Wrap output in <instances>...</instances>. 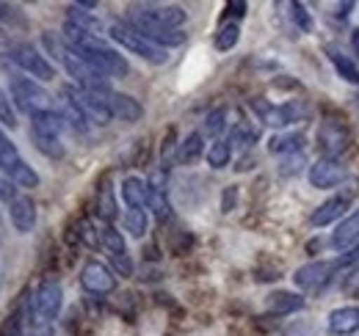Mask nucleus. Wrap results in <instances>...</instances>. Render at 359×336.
<instances>
[{
	"mask_svg": "<svg viewBox=\"0 0 359 336\" xmlns=\"http://www.w3.org/2000/svg\"><path fill=\"white\" fill-rule=\"evenodd\" d=\"M42 42H45L47 52L67 69V75L75 80V85H81L83 91H89L94 97H100V99H111V83H108V78L105 75H100L94 66H91L89 61L81 55V52H75L69 44L64 42L61 36H55V34H42Z\"/></svg>",
	"mask_w": 359,
	"mask_h": 336,
	"instance_id": "1",
	"label": "nucleus"
},
{
	"mask_svg": "<svg viewBox=\"0 0 359 336\" xmlns=\"http://www.w3.org/2000/svg\"><path fill=\"white\" fill-rule=\"evenodd\" d=\"M188 14L180 6H161V3H135L128 11V25L144 34L149 42L163 31H180Z\"/></svg>",
	"mask_w": 359,
	"mask_h": 336,
	"instance_id": "2",
	"label": "nucleus"
},
{
	"mask_svg": "<svg viewBox=\"0 0 359 336\" xmlns=\"http://www.w3.org/2000/svg\"><path fill=\"white\" fill-rule=\"evenodd\" d=\"M8 91H11L14 105H17L22 113H28L31 119L39 116V113H47V111H55V108H53V97H50L34 78H25V75L11 72V75H8Z\"/></svg>",
	"mask_w": 359,
	"mask_h": 336,
	"instance_id": "3",
	"label": "nucleus"
},
{
	"mask_svg": "<svg viewBox=\"0 0 359 336\" xmlns=\"http://www.w3.org/2000/svg\"><path fill=\"white\" fill-rule=\"evenodd\" d=\"M108 34H111L114 42L122 44L128 52H133V55H138V58H144L147 64L161 66V64L169 61V50H163V47H158L155 42H149L144 34H138L133 25H128V22H114Z\"/></svg>",
	"mask_w": 359,
	"mask_h": 336,
	"instance_id": "4",
	"label": "nucleus"
},
{
	"mask_svg": "<svg viewBox=\"0 0 359 336\" xmlns=\"http://www.w3.org/2000/svg\"><path fill=\"white\" fill-rule=\"evenodd\" d=\"M61 99L72 102V105L89 119V125L105 127L111 119H114V113H111V108H108L105 99H100V97H94V94H89V91H83L81 85H75V83H67L64 88H61Z\"/></svg>",
	"mask_w": 359,
	"mask_h": 336,
	"instance_id": "5",
	"label": "nucleus"
},
{
	"mask_svg": "<svg viewBox=\"0 0 359 336\" xmlns=\"http://www.w3.org/2000/svg\"><path fill=\"white\" fill-rule=\"evenodd\" d=\"M8 61L22 69L28 78H36V80H53L55 78V66L47 61L45 55L28 42H17L8 50Z\"/></svg>",
	"mask_w": 359,
	"mask_h": 336,
	"instance_id": "6",
	"label": "nucleus"
},
{
	"mask_svg": "<svg viewBox=\"0 0 359 336\" xmlns=\"http://www.w3.org/2000/svg\"><path fill=\"white\" fill-rule=\"evenodd\" d=\"M252 108L260 113V119L269 127H287L304 119V105L302 102H285V105H269L266 99H252Z\"/></svg>",
	"mask_w": 359,
	"mask_h": 336,
	"instance_id": "7",
	"label": "nucleus"
},
{
	"mask_svg": "<svg viewBox=\"0 0 359 336\" xmlns=\"http://www.w3.org/2000/svg\"><path fill=\"white\" fill-rule=\"evenodd\" d=\"M81 287L89 295H97V298L111 295L116 290V273L108 265L91 259V262L83 265V270H81Z\"/></svg>",
	"mask_w": 359,
	"mask_h": 336,
	"instance_id": "8",
	"label": "nucleus"
},
{
	"mask_svg": "<svg viewBox=\"0 0 359 336\" xmlns=\"http://www.w3.org/2000/svg\"><path fill=\"white\" fill-rule=\"evenodd\" d=\"M31 303L36 306V312H39L45 320H55L58 312H61V306H64V290H61V284H58L55 279H45V281L34 290Z\"/></svg>",
	"mask_w": 359,
	"mask_h": 336,
	"instance_id": "9",
	"label": "nucleus"
},
{
	"mask_svg": "<svg viewBox=\"0 0 359 336\" xmlns=\"http://www.w3.org/2000/svg\"><path fill=\"white\" fill-rule=\"evenodd\" d=\"M348 176V168L340 163V158H318L310 166V185L313 188H334Z\"/></svg>",
	"mask_w": 359,
	"mask_h": 336,
	"instance_id": "10",
	"label": "nucleus"
},
{
	"mask_svg": "<svg viewBox=\"0 0 359 336\" xmlns=\"http://www.w3.org/2000/svg\"><path fill=\"white\" fill-rule=\"evenodd\" d=\"M149 204L147 210H152V215L158 220H169L172 218V204H169V196H166V182H163V171H155L149 179Z\"/></svg>",
	"mask_w": 359,
	"mask_h": 336,
	"instance_id": "11",
	"label": "nucleus"
},
{
	"mask_svg": "<svg viewBox=\"0 0 359 336\" xmlns=\"http://www.w3.org/2000/svg\"><path fill=\"white\" fill-rule=\"evenodd\" d=\"M351 199H354V193H340V196L326 199V202L310 215V223H313V226H329V223H334L337 218H343L346 210L351 207Z\"/></svg>",
	"mask_w": 359,
	"mask_h": 336,
	"instance_id": "12",
	"label": "nucleus"
},
{
	"mask_svg": "<svg viewBox=\"0 0 359 336\" xmlns=\"http://www.w3.org/2000/svg\"><path fill=\"white\" fill-rule=\"evenodd\" d=\"M8 218H11V226L20 234H28L36 226V204H34V199L31 196H17L8 204Z\"/></svg>",
	"mask_w": 359,
	"mask_h": 336,
	"instance_id": "13",
	"label": "nucleus"
},
{
	"mask_svg": "<svg viewBox=\"0 0 359 336\" xmlns=\"http://www.w3.org/2000/svg\"><path fill=\"white\" fill-rule=\"evenodd\" d=\"M318 141H320L323 155L337 158L348 146V130L343 125H337V122H323L320 130H318Z\"/></svg>",
	"mask_w": 359,
	"mask_h": 336,
	"instance_id": "14",
	"label": "nucleus"
},
{
	"mask_svg": "<svg viewBox=\"0 0 359 336\" xmlns=\"http://www.w3.org/2000/svg\"><path fill=\"white\" fill-rule=\"evenodd\" d=\"M332 246L343 253L359 248V210H354L351 215L343 218V223H340L337 232L332 234Z\"/></svg>",
	"mask_w": 359,
	"mask_h": 336,
	"instance_id": "15",
	"label": "nucleus"
},
{
	"mask_svg": "<svg viewBox=\"0 0 359 336\" xmlns=\"http://www.w3.org/2000/svg\"><path fill=\"white\" fill-rule=\"evenodd\" d=\"M20 334L22 336H55L53 323L45 320V317L36 312V306L31 303V298H28L22 314H20Z\"/></svg>",
	"mask_w": 359,
	"mask_h": 336,
	"instance_id": "16",
	"label": "nucleus"
},
{
	"mask_svg": "<svg viewBox=\"0 0 359 336\" xmlns=\"http://www.w3.org/2000/svg\"><path fill=\"white\" fill-rule=\"evenodd\" d=\"M304 309V298L296 293H287V290H279V293H271L266 298V312L271 317H287L293 312Z\"/></svg>",
	"mask_w": 359,
	"mask_h": 336,
	"instance_id": "17",
	"label": "nucleus"
},
{
	"mask_svg": "<svg viewBox=\"0 0 359 336\" xmlns=\"http://www.w3.org/2000/svg\"><path fill=\"white\" fill-rule=\"evenodd\" d=\"M108 108H111V113H114L116 119H122V122H128V125H133V122H138V119L144 116L141 102H138L135 97H130V94H119V91L111 94Z\"/></svg>",
	"mask_w": 359,
	"mask_h": 336,
	"instance_id": "18",
	"label": "nucleus"
},
{
	"mask_svg": "<svg viewBox=\"0 0 359 336\" xmlns=\"http://www.w3.org/2000/svg\"><path fill=\"white\" fill-rule=\"evenodd\" d=\"M329 334L348 336L359 328V306H340L329 314Z\"/></svg>",
	"mask_w": 359,
	"mask_h": 336,
	"instance_id": "19",
	"label": "nucleus"
},
{
	"mask_svg": "<svg viewBox=\"0 0 359 336\" xmlns=\"http://www.w3.org/2000/svg\"><path fill=\"white\" fill-rule=\"evenodd\" d=\"M122 199L130 210H147L149 204V185L141 176H128L122 182Z\"/></svg>",
	"mask_w": 359,
	"mask_h": 336,
	"instance_id": "20",
	"label": "nucleus"
},
{
	"mask_svg": "<svg viewBox=\"0 0 359 336\" xmlns=\"http://www.w3.org/2000/svg\"><path fill=\"white\" fill-rule=\"evenodd\" d=\"M67 22H72L75 28H81L83 34H89V36H100L102 39V22L94 17V14H89L83 6H69L67 8Z\"/></svg>",
	"mask_w": 359,
	"mask_h": 336,
	"instance_id": "21",
	"label": "nucleus"
},
{
	"mask_svg": "<svg viewBox=\"0 0 359 336\" xmlns=\"http://www.w3.org/2000/svg\"><path fill=\"white\" fill-rule=\"evenodd\" d=\"M202 152H205V138H202V132H191L188 138H182V144H177V160L180 166H191V163H196L199 158H202Z\"/></svg>",
	"mask_w": 359,
	"mask_h": 336,
	"instance_id": "22",
	"label": "nucleus"
},
{
	"mask_svg": "<svg viewBox=\"0 0 359 336\" xmlns=\"http://www.w3.org/2000/svg\"><path fill=\"white\" fill-rule=\"evenodd\" d=\"M116 199H114V188H111V182L105 179L102 185H100V190H97V218L102 220V223H114L116 220Z\"/></svg>",
	"mask_w": 359,
	"mask_h": 336,
	"instance_id": "23",
	"label": "nucleus"
},
{
	"mask_svg": "<svg viewBox=\"0 0 359 336\" xmlns=\"http://www.w3.org/2000/svg\"><path fill=\"white\" fill-rule=\"evenodd\" d=\"M100 234V246L108 251V256H116V253H128V246H125V234L114 226V223H100L97 229Z\"/></svg>",
	"mask_w": 359,
	"mask_h": 336,
	"instance_id": "24",
	"label": "nucleus"
},
{
	"mask_svg": "<svg viewBox=\"0 0 359 336\" xmlns=\"http://www.w3.org/2000/svg\"><path fill=\"white\" fill-rule=\"evenodd\" d=\"M25 160H22V155H20V149L14 146V141L0 130V171H6V174H14L17 168L22 166Z\"/></svg>",
	"mask_w": 359,
	"mask_h": 336,
	"instance_id": "25",
	"label": "nucleus"
},
{
	"mask_svg": "<svg viewBox=\"0 0 359 336\" xmlns=\"http://www.w3.org/2000/svg\"><path fill=\"white\" fill-rule=\"evenodd\" d=\"M302 144H304V138H302L299 132L273 135V138L269 141V152L271 155H282V158H287V155H299V152H302Z\"/></svg>",
	"mask_w": 359,
	"mask_h": 336,
	"instance_id": "26",
	"label": "nucleus"
},
{
	"mask_svg": "<svg viewBox=\"0 0 359 336\" xmlns=\"http://www.w3.org/2000/svg\"><path fill=\"white\" fill-rule=\"evenodd\" d=\"M31 141H34V146L50 158V160H61L64 158V144H61V138H55V135H42V132H31Z\"/></svg>",
	"mask_w": 359,
	"mask_h": 336,
	"instance_id": "27",
	"label": "nucleus"
},
{
	"mask_svg": "<svg viewBox=\"0 0 359 336\" xmlns=\"http://www.w3.org/2000/svg\"><path fill=\"white\" fill-rule=\"evenodd\" d=\"M229 158H232V146H229V141L216 138V141L208 146V163H210V168H226L229 166Z\"/></svg>",
	"mask_w": 359,
	"mask_h": 336,
	"instance_id": "28",
	"label": "nucleus"
},
{
	"mask_svg": "<svg viewBox=\"0 0 359 336\" xmlns=\"http://www.w3.org/2000/svg\"><path fill=\"white\" fill-rule=\"evenodd\" d=\"M238 39H241V25H238V22H224V25L219 28L213 44H216L219 52H229V50L238 44Z\"/></svg>",
	"mask_w": 359,
	"mask_h": 336,
	"instance_id": "29",
	"label": "nucleus"
},
{
	"mask_svg": "<svg viewBox=\"0 0 359 336\" xmlns=\"http://www.w3.org/2000/svg\"><path fill=\"white\" fill-rule=\"evenodd\" d=\"M329 58H332V64L337 66V72H340V78H343V80L359 85V72H357V66H354V61H351V58L340 55L337 50H329Z\"/></svg>",
	"mask_w": 359,
	"mask_h": 336,
	"instance_id": "30",
	"label": "nucleus"
},
{
	"mask_svg": "<svg viewBox=\"0 0 359 336\" xmlns=\"http://www.w3.org/2000/svg\"><path fill=\"white\" fill-rule=\"evenodd\" d=\"M149 229V218L147 210H128L125 212V232H130L133 237H144Z\"/></svg>",
	"mask_w": 359,
	"mask_h": 336,
	"instance_id": "31",
	"label": "nucleus"
},
{
	"mask_svg": "<svg viewBox=\"0 0 359 336\" xmlns=\"http://www.w3.org/2000/svg\"><path fill=\"white\" fill-rule=\"evenodd\" d=\"M205 132L208 135H219L222 130L226 127V111L224 108H216V111H210L208 116H205Z\"/></svg>",
	"mask_w": 359,
	"mask_h": 336,
	"instance_id": "32",
	"label": "nucleus"
},
{
	"mask_svg": "<svg viewBox=\"0 0 359 336\" xmlns=\"http://www.w3.org/2000/svg\"><path fill=\"white\" fill-rule=\"evenodd\" d=\"M290 17H293V22H296L304 34L313 31V20H310V11H307L304 3H290Z\"/></svg>",
	"mask_w": 359,
	"mask_h": 336,
	"instance_id": "33",
	"label": "nucleus"
},
{
	"mask_svg": "<svg viewBox=\"0 0 359 336\" xmlns=\"http://www.w3.org/2000/svg\"><path fill=\"white\" fill-rule=\"evenodd\" d=\"M0 125L6 127H17V113H14V108H11V102H8V94L0 88Z\"/></svg>",
	"mask_w": 359,
	"mask_h": 336,
	"instance_id": "34",
	"label": "nucleus"
},
{
	"mask_svg": "<svg viewBox=\"0 0 359 336\" xmlns=\"http://www.w3.org/2000/svg\"><path fill=\"white\" fill-rule=\"evenodd\" d=\"M111 265H114V273H119V276H125V279H130L135 270L130 253H116V256H111Z\"/></svg>",
	"mask_w": 359,
	"mask_h": 336,
	"instance_id": "35",
	"label": "nucleus"
},
{
	"mask_svg": "<svg viewBox=\"0 0 359 336\" xmlns=\"http://www.w3.org/2000/svg\"><path fill=\"white\" fill-rule=\"evenodd\" d=\"M78 237H81L86 246H91V248L100 246V234H97V229L91 226L89 220H81V223H78Z\"/></svg>",
	"mask_w": 359,
	"mask_h": 336,
	"instance_id": "36",
	"label": "nucleus"
},
{
	"mask_svg": "<svg viewBox=\"0 0 359 336\" xmlns=\"http://www.w3.org/2000/svg\"><path fill=\"white\" fill-rule=\"evenodd\" d=\"M343 290L348 295H359V262L348 267V276L343 279Z\"/></svg>",
	"mask_w": 359,
	"mask_h": 336,
	"instance_id": "37",
	"label": "nucleus"
},
{
	"mask_svg": "<svg viewBox=\"0 0 359 336\" xmlns=\"http://www.w3.org/2000/svg\"><path fill=\"white\" fill-rule=\"evenodd\" d=\"M235 202H238V188L229 185V188H224V193H222V212L235 210Z\"/></svg>",
	"mask_w": 359,
	"mask_h": 336,
	"instance_id": "38",
	"label": "nucleus"
},
{
	"mask_svg": "<svg viewBox=\"0 0 359 336\" xmlns=\"http://www.w3.org/2000/svg\"><path fill=\"white\" fill-rule=\"evenodd\" d=\"M0 199H3V202H8V204L17 199V193H14V182H11V179H6L3 174H0Z\"/></svg>",
	"mask_w": 359,
	"mask_h": 336,
	"instance_id": "39",
	"label": "nucleus"
},
{
	"mask_svg": "<svg viewBox=\"0 0 359 336\" xmlns=\"http://www.w3.org/2000/svg\"><path fill=\"white\" fill-rule=\"evenodd\" d=\"M299 163H304V155L299 152V155H287V160H285V166H282V174H293Z\"/></svg>",
	"mask_w": 359,
	"mask_h": 336,
	"instance_id": "40",
	"label": "nucleus"
},
{
	"mask_svg": "<svg viewBox=\"0 0 359 336\" xmlns=\"http://www.w3.org/2000/svg\"><path fill=\"white\" fill-rule=\"evenodd\" d=\"M226 11H229V14H235V17H243V14H246V3H243V0L229 3V6H226Z\"/></svg>",
	"mask_w": 359,
	"mask_h": 336,
	"instance_id": "41",
	"label": "nucleus"
},
{
	"mask_svg": "<svg viewBox=\"0 0 359 336\" xmlns=\"http://www.w3.org/2000/svg\"><path fill=\"white\" fill-rule=\"evenodd\" d=\"M17 8L14 6H8V3H0V20H6V17H11Z\"/></svg>",
	"mask_w": 359,
	"mask_h": 336,
	"instance_id": "42",
	"label": "nucleus"
},
{
	"mask_svg": "<svg viewBox=\"0 0 359 336\" xmlns=\"http://www.w3.org/2000/svg\"><path fill=\"white\" fill-rule=\"evenodd\" d=\"M0 47H14L11 44V34H6L3 28H0Z\"/></svg>",
	"mask_w": 359,
	"mask_h": 336,
	"instance_id": "43",
	"label": "nucleus"
},
{
	"mask_svg": "<svg viewBox=\"0 0 359 336\" xmlns=\"http://www.w3.org/2000/svg\"><path fill=\"white\" fill-rule=\"evenodd\" d=\"M351 44H354V50H357V55H359V28L351 34Z\"/></svg>",
	"mask_w": 359,
	"mask_h": 336,
	"instance_id": "44",
	"label": "nucleus"
},
{
	"mask_svg": "<svg viewBox=\"0 0 359 336\" xmlns=\"http://www.w3.org/2000/svg\"><path fill=\"white\" fill-rule=\"evenodd\" d=\"M357 108H359V97H357Z\"/></svg>",
	"mask_w": 359,
	"mask_h": 336,
	"instance_id": "45",
	"label": "nucleus"
}]
</instances>
